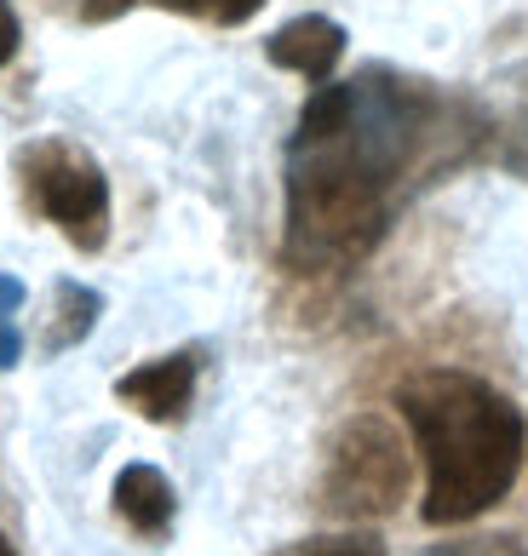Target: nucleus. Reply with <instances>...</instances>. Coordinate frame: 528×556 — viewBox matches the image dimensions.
<instances>
[{
    "instance_id": "nucleus-4",
    "label": "nucleus",
    "mask_w": 528,
    "mask_h": 556,
    "mask_svg": "<svg viewBox=\"0 0 528 556\" xmlns=\"http://www.w3.org/2000/svg\"><path fill=\"white\" fill-rule=\"evenodd\" d=\"M17 184L29 213L58 224L80 253H98L110 236V178L104 167L64 138H35L17 150Z\"/></svg>"
},
{
    "instance_id": "nucleus-9",
    "label": "nucleus",
    "mask_w": 528,
    "mask_h": 556,
    "mask_svg": "<svg viewBox=\"0 0 528 556\" xmlns=\"http://www.w3.org/2000/svg\"><path fill=\"white\" fill-rule=\"evenodd\" d=\"M17 311H24V281H17V276H0V374H7V367H17V356H24Z\"/></svg>"
},
{
    "instance_id": "nucleus-2",
    "label": "nucleus",
    "mask_w": 528,
    "mask_h": 556,
    "mask_svg": "<svg viewBox=\"0 0 528 556\" xmlns=\"http://www.w3.org/2000/svg\"><path fill=\"white\" fill-rule=\"evenodd\" d=\"M397 414L425 459L419 517L431 528H460L512 493L528 453V419L505 390L460 367H425L402 379Z\"/></svg>"
},
{
    "instance_id": "nucleus-8",
    "label": "nucleus",
    "mask_w": 528,
    "mask_h": 556,
    "mask_svg": "<svg viewBox=\"0 0 528 556\" xmlns=\"http://www.w3.org/2000/svg\"><path fill=\"white\" fill-rule=\"evenodd\" d=\"M98 311H104V299L92 293V287H80V281H58V321H52V333H47V350H70L92 333V321Z\"/></svg>"
},
{
    "instance_id": "nucleus-6",
    "label": "nucleus",
    "mask_w": 528,
    "mask_h": 556,
    "mask_svg": "<svg viewBox=\"0 0 528 556\" xmlns=\"http://www.w3.org/2000/svg\"><path fill=\"white\" fill-rule=\"evenodd\" d=\"M264 58H271L276 70H293L304 80H334V64L344 58V29L334 17H293V24H281L271 40H264Z\"/></svg>"
},
{
    "instance_id": "nucleus-10",
    "label": "nucleus",
    "mask_w": 528,
    "mask_h": 556,
    "mask_svg": "<svg viewBox=\"0 0 528 556\" xmlns=\"http://www.w3.org/2000/svg\"><path fill=\"white\" fill-rule=\"evenodd\" d=\"M281 556H385L374 533H328V540H299Z\"/></svg>"
},
{
    "instance_id": "nucleus-13",
    "label": "nucleus",
    "mask_w": 528,
    "mask_h": 556,
    "mask_svg": "<svg viewBox=\"0 0 528 556\" xmlns=\"http://www.w3.org/2000/svg\"><path fill=\"white\" fill-rule=\"evenodd\" d=\"M133 0H87V17H115V12H127Z\"/></svg>"
},
{
    "instance_id": "nucleus-1",
    "label": "nucleus",
    "mask_w": 528,
    "mask_h": 556,
    "mask_svg": "<svg viewBox=\"0 0 528 556\" xmlns=\"http://www.w3.org/2000/svg\"><path fill=\"white\" fill-rule=\"evenodd\" d=\"M472 121L454 98L397 70L316 80L288 138L281 258L299 276L351 270L385 241L437 167H449Z\"/></svg>"
},
{
    "instance_id": "nucleus-5",
    "label": "nucleus",
    "mask_w": 528,
    "mask_h": 556,
    "mask_svg": "<svg viewBox=\"0 0 528 556\" xmlns=\"http://www.w3.org/2000/svg\"><path fill=\"white\" fill-rule=\"evenodd\" d=\"M196 374H201V356H196V350H173V356L121 374V379H115V396L127 402L133 414H144L150 425H178V419L190 414Z\"/></svg>"
},
{
    "instance_id": "nucleus-11",
    "label": "nucleus",
    "mask_w": 528,
    "mask_h": 556,
    "mask_svg": "<svg viewBox=\"0 0 528 556\" xmlns=\"http://www.w3.org/2000/svg\"><path fill=\"white\" fill-rule=\"evenodd\" d=\"M173 12H185V17H201V24H248V17L264 7V0H167Z\"/></svg>"
},
{
    "instance_id": "nucleus-7",
    "label": "nucleus",
    "mask_w": 528,
    "mask_h": 556,
    "mask_svg": "<svg viewBox=\"0 0 528 556\" xmlns=\"http://www.w3.org/2000/svg\"><path fill=\"white\" fill-rule=\"evenodd\" d=\"M115 517L127 522L138 540H167L173 517H178V493L167 482V470L121 465V477H115Z\"/></svg>"
},
{
    "instance_id": "nucleus-12",
    "label": "nucleus",
    "mask_w": 528,
    "mask_h": 556,
    "mask_svg": "<svg viewBox=\"0 0 528 556\" xmlns=\"http://www.w3.org/2000/svg\"><path fill=\"white\" fill-rule=\"evenodd\" d=\"M17 40H24V29H17V12L7 7V0H0V70H7L12 58H17Z\"/></svg>"
},
{
    "instance_id": "nucleus-3",
    "label": "nucleus",
    "mask_w": 528,
    "mask_h": 556,
    "mask_svg": "<svg viewBox=\"0 0 528 556\" xmlns=\"http://www.w3.org/2000/svg\"><path fill=\"white\" fill-rule=\"evenodd\" d=\"M408 442L385 414H356L334 437L328 465H322V510H334L344 522L391 517L408 500Z\"/></svg>"
},
{
    "instance_id": "nucleus-14",
    "label": "nucleus",
    "mask_w": 528,
    "mask_h": 556,
    "mask_svg": "<svg viewBox=\"0 0 528 556\" xmlns=\"http://www.w3.org/2000/svg\"><path fill=\"white\" fill-rule=\"evenodd\" d=\"M0 556H17V551H12V540H7V533H0Z\"/></svg>"
}]
</instances>
